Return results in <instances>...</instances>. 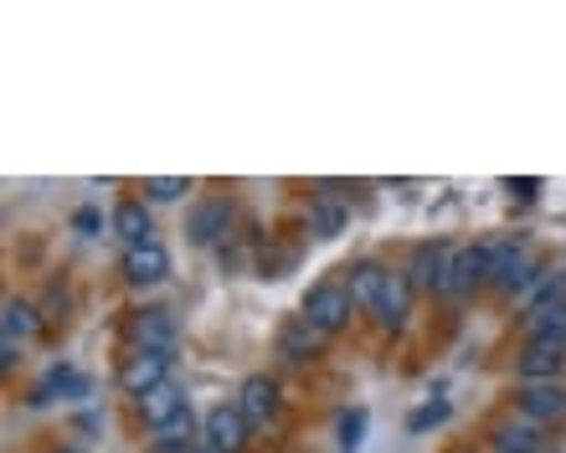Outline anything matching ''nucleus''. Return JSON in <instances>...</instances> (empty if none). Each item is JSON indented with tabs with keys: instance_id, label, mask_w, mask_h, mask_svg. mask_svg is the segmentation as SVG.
<instances>
[{
	"instance_id": "1",
	"label": "nucleus",
	"mask_w": 566,
	"mask_h": 453,
	"mask_svg": "<svg viewBox=\"0 0 566 453\" xmlns=\"http://www.w3.org/2000/svg\"><path fill=\"white\" fill-rule=\"evenodd\" d=\"M541 263L531 257V247L525 242H490V284L505 294V299H515L525 284H531V273H536Z\"/></svg>"
},
{
	"instance_id": "2",
	"label": "nucleus",
	"mask_w": 566,
	"mask_h": 453,
	"mask_svg": "<svg viewBox=\"0 0 566 453\" xmlns=\"http://www.w3.org/2000/svg\"><path fill=\"white\" fill-rule=\"evenodd\" d=\"M479 284H490V247H453L438 294H443V299H463V294Z\"/></svg>"
},
{
	"instance_id": "3",
	"label": "nucleus",
	"mask_w": 566,
	"mask_h": 453,
	"mask_svg": "<svg viewBox=\"0 0 566 453\" xmlns=\"http://www.w3.org/2000/svg\"><path fill=\"white\" fill-rule=\"evenodd\" d=\"M170 361H176L170 350H145V346H139L135 356L119 366V387L129 397H149L155 387H165V381H170Z\"/></svg>"
},
{
	"instance_id": "4",
	"label": "nucleus",
	"mask_w": 566,
	"mask_h": 453,
	"mask_svg": "<svg viewBox=\"0 0 566 453\" xmlns=\"http://www.w3.org/2000/svg\"><path fill=\"white\" fill-rule=\"evenodd\" d=\"M350 309H356V299H350V288L340 284H314L310 299H304V319H310L319 335H335L350 319Z\"/></svg>"
},
{
	"instance_id": "5",
	"label": "nucleus",
	"mask_w": 566,
	"mask_h": 453,
	"mask_svg": "<svg viewBox=\"0 0 566 453\" xmlns=\"http://www.w3.org/2000/svg\"><path fill=\"white\" fill-rule=\"evenodd\" d=\"M191 418V402H186V392H180L176 381H165V387H155L149 397H139V423L155 428V433H170V428H180Z\"/></svg>"
},
{
	"instance_id": "6",
	"label": "nucleus",
	"mask_w": 566,
	"mask_h": 453,
	"mask_svg": "<svg viewBox=\"0 0 566 453\" xmlns=\"http://www.w3.org/2000/svg\"><path fill=\"white\" fill-rule=\"evenodd\" d=\"M546 449V428L531 423V418H500L490 428V453H541Z\"/></svg>"
},
{
	"instance_id": "7",
	"label": "nucleus",
	"mask_w": 566,
	"mask_h": 453,
	"mask_svg": "<svg viewBox=\"0 0 566 453\" xmlns=\"http://www.w3.org/2000/svg\"><path fill=\"white\" fill-rule=\"evenodd\" d=\"M562 366H566L562 346H541V340H531V346L515 356V377H521V387H546V381L562 377Z\"/></svg>"
},
{
	"instance_id": "8",
	"label": "nucleus",
	"mask_w": 566,
	"mask_h": 453,
	"mask_svg": "<svg viewBox=\"0 0 566 453\" xmlns=\"http://www.w3.org/2000/svg\"><path fill=\"white\" fill-rule=\"evenodd\" d=\"M515 412L546 428L552 418H566V387H562V381H546V387H521V392H515Z\"/></svg>"
},
{
	"instance_id": "9",
	"label": "nucleus",
	"mask_w": 566,
	"mask_h": 453,
	"mask_svg": "<svg viewBox=\"0 0 566 453\" xmlns=\"http://www.w3.org/2000/svg\"><path fill=\"white\" fill-rule=\"evenodd\" d=\"M525 335H531V340H541V346H562L566 350V294L536 304V309L525 315Z\"/></svg>"
},
{
	"instance_id": "10",
	"label": "nucleus",
	"mask_w": 566,
	"mask_h": 453,
	"mask_svg": "<svg viewBox=\"0 0 566 453\" xmlns=\"http://www.w3.org/2000/svg\"><path fill=\"white\" fill-rule=\"evenodd\" d=\"M129 335H135L145 350H176V315H170V309H135Z\"/></svg>"
},
{
	"instance_id": "11",
	"label": "nucleus",
	"mask_w": 566,
	"mask_h": 453,
	"mask_svg": "<svg viewBox=\"0 0 566 453\" xmlns=\"http://www.w3.org/2000/svg\"><path fill=\"white\" fill-rule=\"evenodd\" d=\"M165 273H170V253H165L160 242H145V247H129V253H124V278H129V284L149 288V284H160Z\"/></svg>"
},
{
	"instance_id": "12",
	"label": "nucleus",
	"mask_w": 566,
	"mask_h": 453,
	"mask_svg": "<svg viewBox=\"0 0 566 453\" xmlns=\"http://www.w3.org/2000/svg\"><path fill=\"white\" fill-rule=\"evenodd\" d=\"M448 257H453V247H448V242H422L418 253H412L407 284H412V288H432V294H438V284H443V273H448Z\"/></svg>"
},
{
	"instance_id": "13",
	"label": "nucleus",
	"mask_w": 566,
	"mask_h": 453,
	"mask_svg": "<svg viewBox=\"0 0 566 453\" xmlns=\"http://www.w3.org/2000/svg\"><path fill=\"white\" fill-rule=\"evenodd\" d=\"M232 408H238L242 418H248V428H253V423H269L273 412H279V387H273L269 377H248V381H242V392H238V402H232Z\"/></svg>"
},
{
	"instance_id": "14",
	"label": "nucleus",
	"mask_w": 566,
	"mask_h": 453,
	"mask_svg": "<svg viewBox=\"0 0 566 453\" xmlns=\"http://www.w3.org/2000/svg\"><path fill=\"white\" fill-rule=\"evenodd\" d=\"M207 443L222 453H238L248 443V418L238 408H211L207 412Z\"/></svg>"
},
{
	"instance_id": "15",
	"label": "nucleus",
	"mask_w": 566,
	"mask_h": 453,
	"mask_svg": "<svg viewBox=\"0 0 566 453\" xmlns=\"http://www.w3.org/2000/svg\"><path fill=\"white\" fill-rule=\"evenodd\" d=\"M319 346H325V335L314 330L304 315H294L289 325L279 330V350L289 356V361H310V356H319Z\"/></svg>"
},
{
	"instance_id": "16",
	"label": "nucleus",
	"mask_w": 566,
	"mask_h": 453,
	"mask_svg": "<svg viewBox=\"0 0 566 453\" xmlns=\"http://www.w3.org/2000/svg\"><path fill=\"white\" fill-rule=\"evenodd\" d=\"M227 222H232V201H222V197H211V201H201L191 212V242H217L227 232Z\"/></svg>"
},
{
	"instance_id": "17",
	"label": "nucleus",
	"mask_w": 566,
	"mask_h": 453,
	"mask_svg": "<svg viewBox=\"0 0 566 453\" xmlns=\"http://www.w3.org/2000/svg\"><path fill=\"white\" fill-rule=\"evenodd\" d=\"M407 299H412V284H407V273H391V278H387V288H381V299H376V309H371V315H376V319H381V325H387V330H391V325H402V319H407Z\"/></svg>"
},
{
	"instance_id": "18",
	"label": "nucleus",
	"mask_w": 566,
	"mask_h": 453,
	"mask_svg": "<svg viewBox=\"0 0 566 453\" xmlns=\"http://www.w3.org/2000/svg\"><path fill=\"white\" fill-rule=\"evenodd\" d=\"M114 232H119L129 247H145V242H155V238H149L145 201H119V207H114Z\"/></svg>"
},
{
	"instance_id": "19",
	"label": "nucleus",
	"mask_w": 566,
	"mask_h": 453,
	"mask_svg": "<svg viewBox=\"0 0 566 453\" xmlns=\"http://www.w3.org/2000/svg\"><path fill=\"white\" fill-rule=\"evenodd\" d=\"M387 278H391V273L381 268V263H360V268L350 273V299H356V309H376V299H381Z\"/></svg>"
},
{
	"instance_id": "20",
	"label": "nucleus",
	"mask_w": 566,
	"mask_h": 453,
	"mask_svg": "<svg viewBox=\"0 0 566 453\" xmlns=\"http://www.w3.org/2000/svg\"><path fill=\"white\" fill-rule=\"evenodd\" d=\"M340 227H345V207L329 197V191L310 201V232H314V238H335Z\"/></svg>"
},
{
	"instance_id": "21",
	"label": "nucleus",
	"mask_w": 566,
	"mask_h": 453,
	"mask_svg": "<svg viewBox=\"0 0 566 453\" xmlns=\"http://www.w3.org/2000/svg\"><path fill=\"white\" fill-rule=\"evenodd\" d=\"M36 330H42L36 309L27 299H6V340H31Z\"/></svg>"
},
{
	"instance_id": "22",
	"label": "nucleus",
	"mask_w": 566,
	"mask_h": 453,
	"mask_svg": "<svg viewBox=\"0 0 566 453\" xmlns=\"http://www.w3.org/2000/svg\"><path fill=\"white\" fill-rule=\"evenodd\" d=\"M196 449H201V443L191 439V418H186L180 428H170V433H160V439L149 443V453H196Z\"/></svg>"
},
{
	"instance_id": "23",
	"label": "nucleus",
	"mask_w": 566,
	"mask_h": 453,
	"mask_svg": "<svg viewBox=\"0 0 566 453\" xmlns=\"http://www.w3.org/2000/svg\"><path fill=\"white\" fill-rule=\"evenodd\" d=\"M186 191H191V181H186V176H149V181H145V197L149 201H180Z\"/></svg>"
},
{
	"instance_id": "24",
	"label": "nucleus",
	"mask_w": 566,
	"mask_h": 453,
	"mask_svg": "<svg viewBox=\"0 0 566 453\" xmlns=\"http://www.w3.org/2000/svg\"><path fill=\"white\" fill-rule=\"evenodd\" d=\"M360 428H366V418H360V412H356V418H345V423H340V449H356Z\"/></svg>"
},
{
	"instance_id": "25",
	"label": "nucleus",
	"mask_w": 566,
	"mask_h": 453,
	"mask_svg": "<svg viewBox=\"0 0 566 453\" xmlns=\"http://www.w3.org/2000/svg\"><path fill=\"white\" fill-rule=\"evenodd\" d=\"M448 418V408L443 402H432V408H422V412H412V428H428V423H443Z\"/></svg>"
},
{
	"instance_id": "26",
	"label": "nucleus",
	"mask_w": 566,
	"mask_h": 453,
	"mask_svg": "<svg viewBox=\"0 0 566 453\" xmlns=\"http://www.w3.org/2000/svg\"><path fill=\"white\" fill-rule=\"evenodd\" d=\"M196 453H222V449H211V443H207V439H201V449H196Z\"/></svg>"
},
{
	"instance_id": "27",
	"label": "nucleus",
	"mask_w": 566,
	"mask_h": 453,
	"mask_svg": "<svg viewBox=\"0 0 566 453\" xmlns=\"http://www.w3.org/2000/svg\"><path fill=\"white\" fill-rule=\"evenodd\" d=\"M52 453H77V449H52Z\"/></svg>"
}]
</instances>
